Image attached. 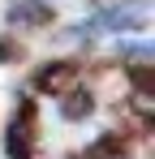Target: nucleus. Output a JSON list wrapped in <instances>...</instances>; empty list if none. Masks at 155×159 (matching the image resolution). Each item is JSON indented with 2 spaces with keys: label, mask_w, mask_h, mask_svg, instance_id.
<instances>
[{
  "label": "nucleus",
  "mask_w": 155,
  "mask_h": 159,
  "mask_svg": "<svg viewBox=\"0 0 155 159\" xmlns=\"http://www.w3.org/2000/svg\"><path fill=\"white\" fill-rule=\"evenodd\" d=\"M13 26L17 22H52V9H43V4H13Z\"/></svg>",
  "instance_id": "f257e3e1"
}]
</instances>
